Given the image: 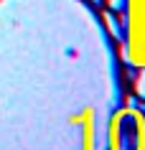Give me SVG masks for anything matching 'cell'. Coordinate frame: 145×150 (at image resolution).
I'll use <instances>...</instances> for the list:
<instances>
[{
	"instance_id": "6da1fadb",
	"label": "cell",
	"mask_w": 145,
	"mask_h": 150,
	"mask_svg": "<svg viewBox=\"0 0 145 150\" xmlns=\"http://www.w3.org/2000/svg\"><path fill=\"white\" fill-rule=\"evenodd\" d=\"M102 18H105V25H107V31L112 33V38L122 43V41H125V28H122V25L117 23V21H115V16L110 13V10H107V13H105Z\"/></svg>"
},
{
	"instance_id": "7a4b0ae2",
	"label": "cell",
	"mask_w": 145,
	"mask_h": 150,
	"mask_svg": "<svg viewBox=\"0 0 145 150\" xmlns=\"http://www.w3.org/2000/svg\"><path fill=\"white\" fill-rule=\"evenodd\" d=\"M135 94L140 99H145V69H140L137 76H135Z\"/></svg>"
},
{
	"instance_id": "3957f363",
	"label": "cell",
	"mask_w": 145,
	"mask_h": 150,
	"mask_svg": "<svg viewBox=\"0 0 145 150\" xmlns=\"http://www.w3.org/2000/svg\"><path fill=\"white\" fill-rule=\"evenodd\" d=\"M110 3V10H115V13H125L130 5V0H107Z\"/></svg>"
},
{
	"instance_id": "277c9868",
	"label": "cell",
	"mask_w": 145,
	"mask_h": 150,
	"mask_svg": "<svg viewBox=\"0 0 145 150\" xmlns=\"http://www.w3.org/2000/svg\"><path fill=\"white\" fill-rule=\"evenodd\" d=\"M137 104H140V102H137V97H130V99H127V110H137Z\"/></svg>"
},
{
	"instance_id": "5b68a950",
	"label": "cell",
	"mask_w": 145,
	"mask_h": 150,
	"mask_svg": "<svg viewBox=\"0 0 145 150\" xmlns=\"http://www.w3.org/2000/svg\"><path fill=\"white\" fill-rule=\"evenodd\" d=\"M89 3H94V5H102V3H105V0H89Z\"/></svg>"
},
{
	"instance_id": "8992f818",
	"label": "cell",
	"mask_w": 145,
	"mask_h": 150,
	"mask_svg": "<svg viewBox=\"0 0 145 150\" xmlns=\"http://www.w3.org/2000/svg\"><path fill=\"white\" fill-rule=\"evenodd\" d=\"M137 110H140V112H143V115H145V104H137Z\"/></svg>"
}]
</instances>
